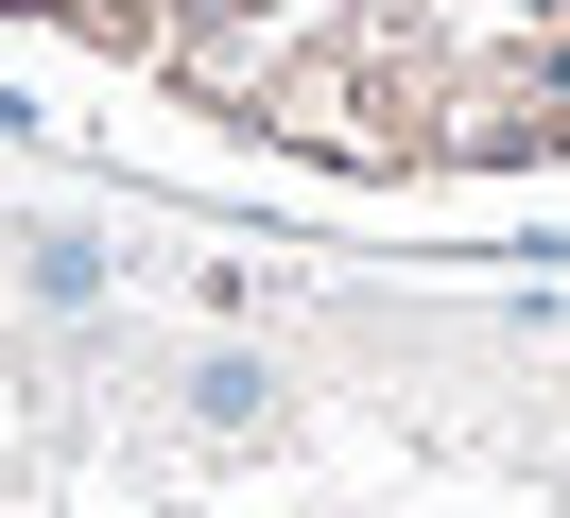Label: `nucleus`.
I'll return each instance as SVG.
<instances>
[{"instance_id": "obj_2", "label": "nucleus", "mask_w": 570, "mask_h": 518, "mask_svg": "<svg viewBox=\"0 0 570 518\" xmlns=\"http://www.w3.org/2000/svg\"><path fill=\"white\" fill-rule=\"evenodd\" d=\"M18 260H36V294H52V311H87V294H105V242H87V225H36Z\"/></svg>"}, {"instance_id": "obj_1", "label": "nucleus", "mask_w": 570, "mask_h": 518, "mask_svg": "<svg viewBox=\"0 0 570 518\" xmlns=\"http://www.w3.org/2000/svg\"><path fill=\"white\" fill-rule=\"evenodd\" d=\"M190 414H208V432H259V414H277V363H243V345H208V363H190Z\"/></svg>"}]
</instances>
